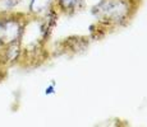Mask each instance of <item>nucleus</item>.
<instances>
[{"label": "nucleus", "instance_id": "obj_1", "mask_svg": "<svg viewBox=\"0 0 147 127\" xmlns=\"http://www.w3.org/2000/svg\"><path fill=\"white\" fill-rule=\"evenodd\" d=\"M18 33V27L13 22H1L0 21V41L9 42L16 38Z\"/></svg>", "mask_w": 147, "mask_h": 127}]
</instances>
